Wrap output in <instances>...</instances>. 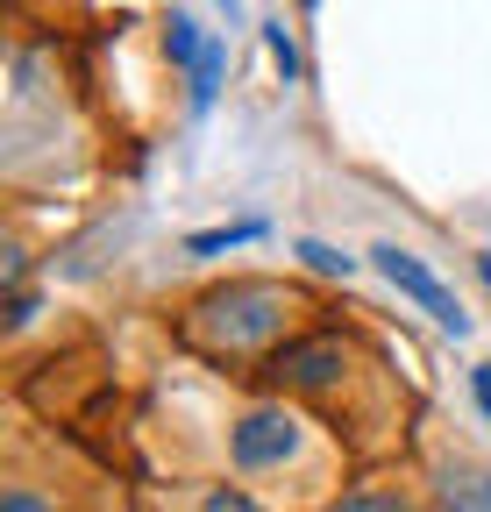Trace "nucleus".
Returning a JSON list of instances; mask_svg holds the SVG:
<instances>
[{
    "label": "nucleus",
    "instance_id": "f257e3e1",
    "mask_svg": "<svg viewBox=\"0 0 491 512\" xmlns=\"http://www.w3.org/2000/svg\"><path fill=\"white\" fill-rule=\"evenodd\" d=\"M292 306H299V299H292L285 285L242 278V285H221V292H207V299L193 306V335H200L207 349H257V342H271V335L285 328Z\"/></svg>",
    "mask_w": 491,
    "mask_h": 512
},
{
    "label": "nucleus",
    "instance_id": "f03ea898",
    "mask_svg": "<svg viewBox=\"0 0 491 512\" xmlns=\"http://www.w3.org/2000/svg\"><path fill=\"white\" fill-rule=\"evenodd\" d=\"M371 256H378V271H385V285H399V292H406V299H413L420 313H435V320H442L449 335H470V313L456 306V292H449V285H442L435 271H427L420 256H413V249H399V242H378Z\"/></svg>",
    "mask_w": 491,
    "mask_h": 512
},
{
    "label": "nucleus",
    "instance_id": "7ed1b4c3",
    "mask_svg": "<svg viewBox=\"0 0 491 512\" xmlns=\"http://www.w3.org/2000/svg\"><path fill=\"white\" fill-rule=\"evenodd\" d=\"M342 363H349L342 335H299V342H285V349L271 356V377L292 384V392H321V384L342 377Z\"/></svg>",
    "mask_w": 491,
    "mask_h": 512
},
{
    "label": "nucleus",
    "instance_id": "20e7f679",
    "mask_svg": "<svg viewBox=\"0 0 491 512\" xmlns=\"http://www.w3.org/2000/svg\"><path fill=\"white\" fill-rule=\"evenodd\" d=\"M292 441H299V420L292 413H250V420L228 434V456H235V470H271V463L292 456Z\"/></svg>",
    "mask_w": 491,
    "mask_h": 512
},
{
    "label": "nucleus",
    "instance_id": "39448f33",
    "mask_svg": "<svg viewBox=\"0 0 491 512\" xmlns=\"http://www.w3.org/2000/svg\"><path fill=\"white\" fill-rule=\"evenodd\" d=\"M442 505L449 512H491V477L484 470H449L442 477Z\"/></svg>",
    "mask_w": 491,
    "mask_h": 512
},
{
    "label": "nucleus",
    "instance_id": "423d86ee",
    "mask_svg": "<svg viewBox=\"0 0 491 512\" xmlns=\"http://www.w3.org/2000/svg\"><path fill=\"white\" fill-rule=\"evenodd\" d=\"M164 50H171V64H186V72H200L207 43H200V29H193V15H171V29H164Z\"/></svg>",
    "mask_w": 491,
    "mask_h": 512
},
{
    "label": "nucleus",
    "instance_id": "0eeeda50",
    "mask_svg": "<svg viewBox=\"0 0 491 512\" xmlns=\"http://www.w3.org/2000/svg\"><path fill=\"white\" fill-rule=\"evenodd\" d=\"M257 235H264V221H235V228H200L186 249H193V256H221V249H235V242H257Z\"/></svg>",
    "mask_w": 491,
    "mask_h": 512
},
{
    "label": "nucleus",
    "instance_id": "6e6552de",
    "mask_svg": "<svg viewBox=\"0 0 491 512\" xmlns=\"http://www.w3.org/2000/svg\"><path fill=\"white\" fill-rule=\"evenodd\" d=\"M264 43H271V57H278V72H285V79H299V50H292L285 22H264Z\"/></svg>",
    "mask_w": 491,
    "mask_h": 512
},
{
    "label": "nucleus",
    "instance_id": "1a4fd4ad",
    "mask_svg": "<svg viewBox=\"0 0 491 512\" xmlns=\"http://www.w3.org/2000/svg\"><path fill=\"white\" fill-rule=\"evenodd\" d=\"M214 79H221V43H207L200 72H193V107H207V100H214Z\"/></svg>",
    "mask_w": 491,
    "mask_h": 512
},
{
    "label": "nucleus",
    "instance_id": "9d476101",
    "mask_svg": "<svg viewBox=\"0 0 491 512\" xmlns=\"http://www.w3.org/2000/svg\"><path fill=\"white\" fill-rule=\"evenodd\" d=\"M335 512H413L406 498H392V491H356V498H342Z\"/></svg>",
    "mask_w": 491,
    "mask_h": 512
},
{
    "label": "nucleus",
    "instance_id": "9b49d317",
    "mask_svg": "<svg viewBox=\"0 0 491 512\" xmlns=\"http://www.w3.org/2000/svg\"><path fill=\"white\" fill-rule=\"evenodd\" d=\"M299 256H306L314 271H328V278H349V256H335L328 242H299Z\"/></svg>",
    "mask_w": 491,
    "mask_h": 512
},
{
    "label": "nucleus",
    "instance_id": "f8f14e48",
    "mask_svg": "<svg viewBox=\"0 0 491 512\" xmlns=\"http://www.w3.org/2000/svg\"><path fill=\"white\" fill-rule=\"evenodd\" d=\"M200 512H257L250 498H242V491H207V505Z\"/></svg>",
    "mask_w": 491,
    "mask_h": 512
},
{
    "label": "nucleus",
    "instance_id": "ddd939ff",
    "mask_svg": "<svg viewBox=\"0 0 491 512\" xmlns=\"http://www.w3.org/2000/svg\"><path fill=\"white\" fill-rule=\"evenodd\" d=\"M0 512H50V505H43V498H36V491H22V484H15V491H8V498H0Z\"/></svg>",
    "mask_w": 491,
    "mask_h": 512
},
{
    "label": "nucleus",
    "instance_id": "4468645a",
    "mask_svg": "<svg viewBox=\"0 0 491 512\" xmlns=\"http://www.w3.org/2000/svg\"><path fill=\"white\" fill-rule=\"evenodd\" d=\"M470 392H477V406L491 413V363H477V370H470Z\"/></svg>",
    "mask_w": 491,
    "mask_h": 512
},
{
    "label": "nucleus",
    "instance_id": "2eb2a0df",
    "mask_svg": "<svg viewBox=\"0 0 491 512\" xmlns=\"http://www.w3.org/2000/svg\"><path fill=\"white\" fill-rule=\"evenodd\" d=\"M477 278H484V285H491V256H477Z\"/></svg>",
    "mask_w": 491,
    "mask_h": 512
},
{
    "label": "nucleus",
    "instance_id": "dca6fc26",
    "mask_svg": "<svg viewBox=\"0 0 491 512\" xmlns=\"http://www.w3.org/2000/svg\"><path fill=\"white\" fill-rule=\"evenodd\" d=\"M306 8H321V0H306Z\"/></svg>",
    "mask_w": 491,
    "mask_h": 512
}]
</instances>
